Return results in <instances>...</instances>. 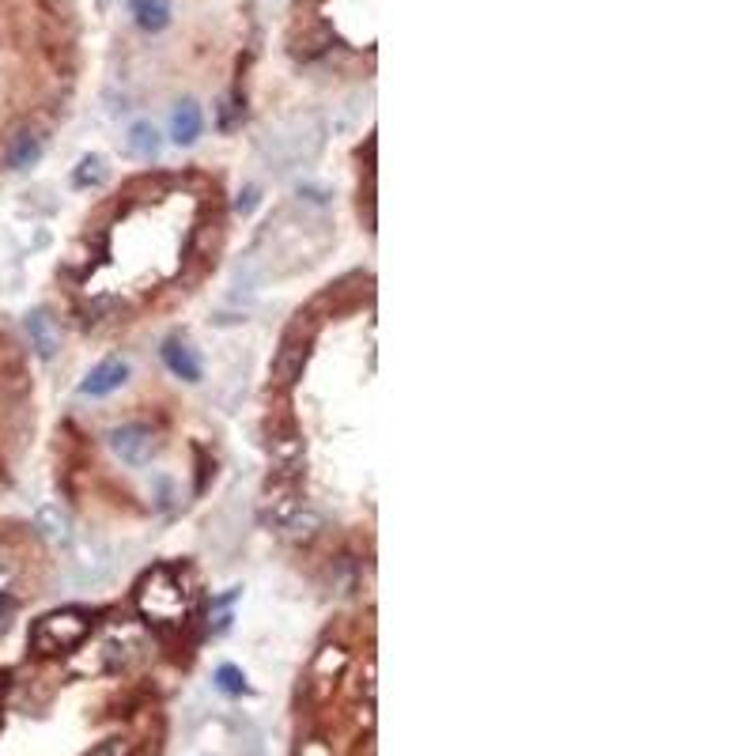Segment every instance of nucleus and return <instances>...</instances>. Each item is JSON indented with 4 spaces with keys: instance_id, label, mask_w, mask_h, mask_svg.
<instances>
[{
    "instance_id": "f257e3e1",
    "label": "nucleus",
    "mask_w": 756,
    "mask_h": 756,
    "mask_svg": "<svg viewBox=\"0 0 756 756\" xmlns=\"http://www.w3.org/2000/svg\"><path fill=\"white\" fill-rule=\"evenodd\" d=\"M137 605L152 624H182V617L189 613V590L171 567H155L140 583Z\"/></svg>"
},
{
    "instance_id": "f03ea898",
    "label": "nucleus",
    "mask_w": 756,
    "mask_h": 756,
    "mask_svg": "<svg viewBox=\"0 0 756 756\" xmlns=\"http://www.w3.org/2000/svg\"><path fill=\"white\" fill-rule=\"evenodd\" d=\"M87 617L84 613H76V609H65V613H50V617H42L31 628V647H35L38 654H61V651H72L80 639L87 636Z\"/></svg>"
},
{
    "instance_id": "7ed1b4c3",
    "label": "nucleus",
    "mask_w": 756,
    "mask_h": 756,
    "mask_svg": "<svg viewBox=\"0 0 756 756\" xmlns=\"http://www.w3.org/2000/svg\"><path fill=\"white\" fill-rule=\"evenodd\" d=\"M299 511V484L292 473H276L269 488H265V503H261V518L273 526H288V518Z\"/></svg>"
},
{
    "instance_id": "20e7f679",
    "label": "nucleus",
    "mask_w": 756,
    "mask_h": 756,
    "mask_svg": "<svg viewBox=\"0 0 756 756\" xmlns=\"http://www.w3.org/2000/svg\"><path fill=\"white\" fill-rule=\"evenodd\" d=\"M110 447H114V454H118L125 465H133V469H140V465L152 462L155 454V435L144 424H125V428H118L114 435H110Z\"/></svg>"
},
{
    "instance_id": "39448f33",
    "label": "nucleus",
    "mask_w": 756,
    "mask_h": 756,
    "mask_svg": "<svg viewBox=\"0 0 756 756\" xmlns=\"http://www.w3.org/2000/svg\"><path fill=\"white\" fill-rule=\"evenodd\" d=\"M125 378H129V363L125 360H103L91 375L84 378V390L87 397H110L114 390H121L125 386Z\"/></svg>"
},
{
    "instance_id": "423d86ee",
    "label": "nucleus",
    "mask_w": 756,
    "mask_h": 756,
    "mask_svg": "<svg viewBox=\"0 0 756 756\" xmlns=\"http://www.w3.org/2000/svg\"><path fill=\"white\" fill-rule=\"evenodd\" d=\"M303 363H307V341L299 337V333H292L288 341L280 344V352H276L273 360V375L280 386H292L295 378H299V371H303Z\"/></svg>"
},
{
    "instance_id": "0eeeda50",
    "label": "nucleus",
    "mask_w": 756,
    "mask_h": 756,
    "mask_svg": "<svg viewBox=\"0 0 756 756\" xmlns=\"http://www.w3.org/2000/svg\"><path fill=\"white\" fill-rule=\"evenodd\" d=\"M163 363H167V371H171L174 378H182V382H201V375H205V367H201V360H197V352H193L186 341L163 344Z\"/></svg>"
},
{
    "instance_id": "6e6552de",
    "label": "nucleus",
    "mask_w": 756,
    "mask_h": 756,
    "mask_svg": "<svg viewBox=\"0 0 756 756\" xmlns=\"http://www.w3.org/2000/svg\"><path fill=\"white\" fill-rule=\"evenodd\" d=\"M129 12H133V19H137L140 31H148V35L167 31V27H171V19H174L171 0H129Z\"/></svg>"
},
{
    "instance_id": "1a4fd4ad",
    "label": "nucleus",
    "mask_w": 756,
    "mask_h": 756,
    "mask_svg": "<svg viewBox=\"0 0 756 756\" xmlns=\"http://www.w3.org/2000/svg\"><path fill=\"white\" fill-rule=\"evenodd\" d=\"M201 129H205V114H201V106L193 103V99L174 106V114H171L174 144H193V140L201 137Z\"/></svg>"
},
{
    "instance_id": "9d476101",
    "label": "nucleus",
    "mask_w": 756,
    "mask_h": 756,
    "mask_svg": "<svg viewBox=\"0 0 756 756\" xmlns=\"http://www.w3.org/2000/svg\"><path fill=\"white\" fill-rule=\"evenodd\" d=\"M38 159H42V137H35L31 129L16 133V140L8 144V155H4V163L12 171H27V167H35Z\"/></svg>"
},
{
    "instance_id": "9b49d317",
    "label": "nucleus",
    "mask_w": 756,
    "mask_h": 756,
    "mask_svg": "<svg viewBox=\"0 0 756 756\" xmlns=\"http://www.w3.org/2000/svg\"><path fill=\"white\" fill-rule=\"evenodd\" d=\"M38 530H42V537H50L53 545H69L72 518L65 515L57 503H42V507H38Z\"/></svg>"
},
{
    "instance_id": "f8f14e48",
    "label": "nucleus",
    "mask_w": 756,
    "mask_h": 756,
    "mask_svg": "<svg viewBox=\"0 0 756 756\" xmlns=\"http://www.w3.org/2000/svg\"><path fill=\"white\" fill-rule=\"evenodd\" d=\"M129 152L137 155V159H159L163 137H159V129H155L152 121H137V125L129 129Z\"/></svg>"
},
{
    "instance_id": "ddd939ff",
    "label": "nucleus",
    "mask_w": 756,
    "mask_h": 756,
    "mask_svg": "<svg viewBox=\"0 0 756 756\" xmlns=\"http://www.w3.org/2000/svg\"><path fill=\"white\" fill-rule=\"evenodd\" d=\"M27 333H31V341H35V348H38V356H42V360H50L53 352H57V337H53L50 318H46L42 310L27 314Z\"/></svg>"
},
{
    "instance_id": "4468645a",
    "label": "nucleus",
    "mask_w": 756,
    "mask_h": 756,
    "mask_svg": "<svg viewBox=\"0 0 756 756\" xmlns=\"http://www.w3.org/2000/svg\"><path fill=\"white\" fill-rule=\"evenodd\" d=\"M72 182H76L80 189L103 186V182H106V163L99 159V155H87V159H80V167H76V174H72Z\"/></svg>"
},
{
    "instance_id": "2eb2a0df",
    "label": "nucleus",
    "mask_w": 756,
    "mask_h": 756,
    "mask_svg": "<svg viewBox=\"0 0 756 756\" xmlns=\"http://www.w3.org/2000/svg\"><path fill=\"white\" fill-rule=\"evenodd\" d=\"M216 685L224 688L227 696H242V692H246V677H242V670H235V666H220V670H216Z\"/></svg>"
},
{
    "instance_id": "dca6fc26",
    "label": "nucleus",
    "mask_w": 756,
    "mask_h": 756,
    "mask_svg": "<svg viewBox=\"0 0 756 756\" xmlns=\"http://www.w3.org/2000/svg\"><path fill=\"white\" fill-rule=\"evenodd\" d=\"M91 756H129V741H121V738H110V741H103L99 749Z\"/></svg>"
},
{
    "instance_id": "f3484780",
    "label": "nucleus",
    "mask_w": 756,
    "mask_h": 756,
    "mask_svg": "<svg viewBox=\"0 0 756 756\" xmlns=\"http://www.w3.org/2000/svg\"><path fill=\"white\" fill-rule=\"evenodd\" d=\"M254 205H258V189H246L239 197V212L246 216V212H254Z\"/></svg>"
},
{
    "instance_id": "a211bd4d",
    "label": "nucleus",
    "mask_w": 756,
    "mask_h": 756,
    "mask_svg": "<svg viewBox=\"0 0 756 756\" xmlns=\"http://www.w3.org/2000/svg\"><path fill=\"white\" fill-rule=\"evenodd\" d=\"M299 756H329V749L322 745V741H310V745H303V753Z\"/></svg>"
}]
</instances>
